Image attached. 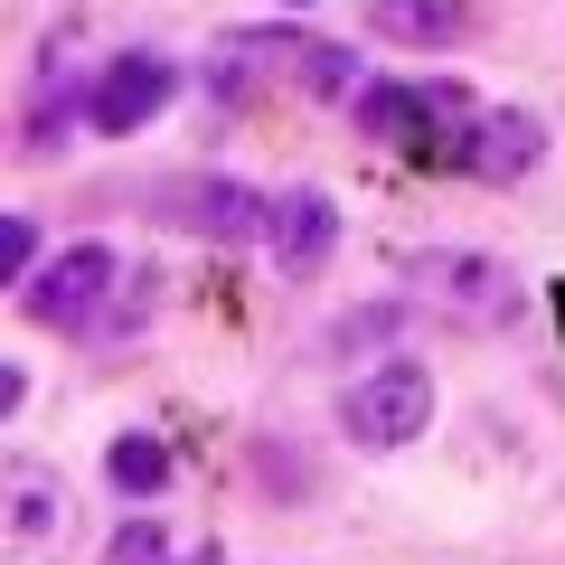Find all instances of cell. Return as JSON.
<instances>
[{"mask_svg":"<svg viewBox=\"0 0 565 565\" xmlns=\"http://www.w3.org/2000/svg\"><path fill=\"white\" fill-rule=\"evenodd\" d=\"M481 114L490 104L471 95V85H452V76H415V141H405V161L415 170H462L471 180V141H481Z\"/></svg>","mask_w":565,"mask_h":565,"instance_id":"obj_5","label":"cell"},{"mask_svg":"<svg viewBox=\"0 0 565 565\" xmlns=\"http://www.w3.org/2000/svg\"><path fill=\"white\" fill-rule=\"evenodd\" d=\"M434 405H444L434 367L424 359H386V367H367V377L340 386V434L367 444V452H405L415 434H434Z\"/></svg>","mask_w":565,"mask_h":565,"instance_id":"obj_2","label":"cell"},{"mask_svg":"<svg viewBox=\"0 0 565 565\" xmlns=\"http://www.w3.org/2000/svg\"><path fill=\"white\" fill-rule=\"evenodd\" d=\"M114 282H122V255H114L104 236H76V245H57V255L20 282V311H29L39 330L85 340V330L104 321V302H114Z\"/></svg>","mask_w":565,"mask_h":565,"instance_id":"obj_3","label":"cell"},{"mask_svg":"<svg viewBox=\"0 0 565 565\" xmlns=\"http://www.w3.org/2000/svg\"><path fill=\"white\" fill-rule=\"evenodd\" d=\"M367 29L396 47H452L471 29V0H367Z\"/></svg>","mask_w":565,"mask_h":565,"instance_id":"obj_9","label":"cell"},{"mask_svg":"<svg viewBox=\"0 0 565 565\" xmlns=\"http://www.w3.org/2000/svg\"><path fill=\"white\" fill-rule=\"evenodd\" d=\"M104 565H189V556H170L161 519H122L114 537H104Z\"/></svg>","mask_w":565,"mask_h":565,"instance_id":"obj_17","label":"cell"},{"mask_svg":"<svg viewBox=\"0 0 565 565\" xmlns=\"http://www.w3.org/2000/svg\"><path fill=\"white\" fill-rule=\"evenodd\" d=\"M330 245H340V207H330V189H282L274 217H264V255H274L282 282H311L330 264Z\"/></svg>","mask_w":565,"mask_h":565,"instance_id":"obj_7","label":"cell"},{"mask_svg":"<svg viewBox=\"0 0 565 565\" xmlns=\"http://www.w3.org/2000/svg\"><path fill=\"white\" fill-rule=\"evenodd\" d=\"M151 311H161V274H151V264H132V274L114 282V302H104V321L85 330V340H132V330H151Z\"/></svg>","mask_w":565,"mask_h":565,"instance_id":"obj_13","label":"cell"},{"mask_svg":"<svg viewBox=\"0 0 565 565\" xmlns=\"http://www.w3.org/2000/svg\"><path fill=\"white\" fill-rule=\"evenodd\" d=\"M537 161H546V114H527V104H490L481 141H471V180H481V189H519V180H537Z\"/></svg>","mask_w":565,"mask_h":565,"instance_id":"obj_8","label":"cell"},{"mask_svg":"<svg viewBox=\"0 0 565 565\" xmlns=\"http://www.w3.org/2000/svg\"><path fill=\"white\" fill-rule=\"evenodd\" d=\"M10 537H20V546L66 537V481H57V471H39V462H10Z\"/></svg>","mask_w":565,"mask_h":565,"instance_id":"obj_10","label":"cell"},{"mask_svg":"<svg viewBox=\"0 0 565 565\" xmlns=\"http://www.w3.org/2000/svg\"><path fill=\"white\" fill-rule=\"evenodd\" d=\"M292 85H302V95H321V104H349V95H359V85H367V66H359V47L321 39V47H311V57H302V76H292Z\"/></svg>","mask_w":565,"mask_h":565,"instance_id":"obj_14","label":"cell"},{"mask_svg":"<svg viewBox=\"0 0 565 565\" xmlns=\"http://www.w3.org/2000/svg\"><path fill=\"white\" fill-rule=\"evenodd\" d=\"M66 122H85V95L47 85V95H39V104L20 114V151H47V141H66Z\"/></svg>","mask_w":565,"mask_h":565,"instance_id":"obj_16","label":"cell"},{"mask_svg":"<svg viewBox=\"0 0 565 565\" xmlns=\"http://www.w3.org/2000/svg\"><path fill=\"white\" fill-rule=\"evenodd\" d=\"M170 95H180V57H170V47H114V57L95 66V85H85V132L132 141L141 122L170 114Z\"/></svg>","mask_w":565,"mask_h":565,"instance_id":"obj_4","label":"cell"},{"mask_svg":"<svg viewBox=\"0 0 565 565\" xmlns=\"http://www.w3.org/2000/svg\"><path fill=\"white\" fill-rule=\"evenodd\" d=\"M292 10H302V0H292Z\"/></svg>","mask_w":565,"mask_h":565,"instance_id":"obj_20","label":"cell"},{"mask_svg":"<svg viewBox=\"0 0 565 565\" xmlns=\"http://www.w3.org/2000/svg\"><path fill=\"white\" fill-rule=\"evenodd\" d=\"M349 132L405 151V141H415V85H405V76H367L359 95H349Z\"/></svg>","mask_w":565,"mask_h":565,"instance_id":"obj_12","label":"cell"},{"mask_svg":"<svg viewBox=\"0 0 565 565\" xmlns=\"http://www.w3.org/2000/svg\"><path fill=\"white\" fill-rule=\"evenodd\" d=\"M415 311H424V302H367V311H340V321H330V349H386L405 321H415Z\"/></svg>","mask_w":565,"mask_h":565,"instance_id":"obj_15","label":"cell"},{"mask_svg":"<svg viewBox=\"0 0 565 565\" xmlns=\"http://www.w3.org/2000/svg\"><path fill=\"white\" fill-rule=\"evenodd\" d=\"M405 302H424V311H444V321H462V330H509L519 321V274H509L500 255H481V245H434V255H415L405 264Z\"/></svg>","mask_w":565,"mask_h":565,"instance_id":"obj_1","label":"cell"},{"mask_svg":"<svg viewBox=\"0 0 565 565\" xmlns=\"http://www.w3.org/2000/svg\"><path fill=\"white\" fill-rule=\"evenodd\" d=\"M170 471H180V462H170V444L151 434V424H132V434H114V444H104V481H114L122 500H161Z\"/></svg>","mask_w":565,"mask_h":565,"instance_id":"obj_11","label":"cell"},{"mask_svg":"<svg viewBox=\"0 0 565 565\" xmlns=\"http://www.w3.org/2000/svg\"><path fill=\"white\" fill-rule=\"evenodd\" d=\"M39 217H29V207H10V217H0V274H10V282H29V274H39Z\"/></svg>","mask_w":565,"mask_h":565,"instance_id":"obj_18","label":"cell"},{"mask_svg":"<svg viewBox=\"0 0 565 565\" xmlns=\"http://www.w3.org/2000/svg\"><path fill=\"white\" fill-rule=\"evenodd\" d=\"M556 330H565V282H556Z\"/></svg>","mask_w":565,"mask_h":565,"instance_id":"obj_19","label":"cell"},{"mask_svg":"<svg viewBox=\"0 0 565 565\" xmlns=\"http://www.w3.org/2000/svg\"><path fill=\"white\" fill-rule=\"evenodd\" d=\"M264 217H274V199L245 189V180H226V170L170 180V226H189V236H207V245H264Z\"/></svg>","mask_w":565,"mask_h":565,"instance_id":"obj_6","label":"cell"}]
</instances>
